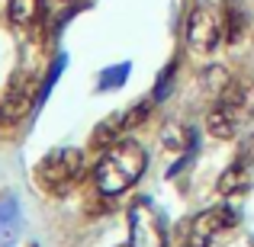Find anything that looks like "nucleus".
<instances>
[{
    "instance_id": "1",
    "label": "nucleus",
    "mask_w": 254,
    "mask_h": 247,
    "mask_svg": "<svg viewBox=\"0 0 254 247\" xmlns=\"http://www.w3.org/2000/svg\"><path fill=\"white\" fill-rule=\"evenodd\" d=\"M145 167H148V154H145L142 145L132 142V138H119V142L106 145L103 157L93 167V183L103 196H119V193L138 183Z\"/></svg>"
},
{
    "instance_id": "2",
    "label": "nucleus",
    "mask_w": 254,
    "mask_h": 247,
    "mask_svg": "<svg viewBox=\"0 0 254 247\" xmlns=\"http://www.w3.org/2000/svg\"><path fill=\"white\" fill-rule=\"evenodd\" d=\"M251 122H254V84L229 81L206 116V129H209V135L225 142V138H235Z\"/></svg>"
},
{
    "instance_id": "3",
    "label": "nucleus",
    "mask_w": 254,
    "mask_h": 247,
    "mask_svg": "<svg viewBox=\"0 0 254 247\" xmlns=\"http://www.w3.org/2000/svg\"><path fill=\"white\" fill-rule=\"evenodd\" d=\"M84 177V151L77 148H58L49 151L36 164V183L49 196H68Z\"/></svg>"
},
{
    "instance_id": "4",
    "label": "nucleus",
    "mask_w": 254,
    "mask_h": 247,
    "mask_svg": "<svg viewBox=\"0 0 254 247\" xmlns=\"http://www.w3.org/2000/svg\"><path fill=\"white\" fill-rule=\"evenodd\" d=\"M171 238L168 218L151 199L138 196L129 205V247H164Z\"/></svg>"
},
{
    "instance_id": "5",
    "label": "nucleus",
    "mask_w": 254,
    "mask_h": 247,
    "mask_svg": "<svg viewBox=\"0 0 254 247\" xmlns=\"http://www.w3.org/2000/svg\"><path fill=\"white\" fill-rule=\"evenodd\" d=\"M238 225V212L232 205H212L199 212L187 228V244L190 247H212L219 238H225Z\"/></svg>"
},
{
    "instance_id": "6",
    "label": "nucleus",
    "mask_w": 254,
    "mask_h": 247,
    "mask_svg": "<svg viewBox=\"0 0 254 247\" xmlns=\"http://www.w3.org/2000/svg\"><path fill=\"white\" fill-rule=\"evenodd\" d=\"M219 39H222V23H219V16L212 13L209 3H196L190 10V16H187V45H190V51H196V55H212Z\"/></svg>"
},
{
    "instance_id": "7",
    "label": "nucleus",
    "mask_w": 254,
    "mask_h": 247,
    "mask_svg": "<svg viewBox=\"0 0 254 247\" xmlns=\"http://www.w3.org/2000/svg\"><path fill=\"white\" fill-rule=\"evenodd\" d=\"M32 103H39V93L32 90L29 74H16L6 84L3 97H0V129H13L29 116Z\"/></svg>"
},
{
    "instance_id": "8",
    "label": "nucleus",
    "mask_w": 254,
    "mask_h": 247,
    "mask_svg": "<svg viewBox=\"0 0 254 247\" xmlns=\"http://www.w3.org/2000/svg\"><path fill=\"white\" fill-rule=\"evenodd\" d=\"M251 186H254V135L248 142H242L235 161L222 170V177H219V193L235 199V196H242V193H248Z\"/></svg>"
},
{
    "instance_id": "9",
    "label": "nucleus",
    "mask_w": 254,
    "mask_h": 247,
    "mask_svg": "<svg viewBox=\"0 0 254 247\" xmlns=\"http://www.w3.org/2000/svg\"><path fill=\"white\" fill-rule=\"evenodd\" d=\"M19 228H23V212L13 193L0 196V247H13L19 241Z\"/></svg>"
},
{
    "instance_id": "10",
    "label": "nucleus",
    "mask_w": 254,
    "mask_h": 247,
    "mask_svg": "<svg viewBox=\"0 0 254 247\" xmlns=\"http://www.w3.org/2000/svg\"><path fill=\"white\" fill-rule=\"evenodd\" d=\"M245 29H248V13L242 10V3L229 0V6H225V39H229L232 45L242 42Z\"/></svg>"
},
{
    "instance_id": "11",
    "label": "nucleus",
    "mask_w": 254,
    "mask_h": 247,
    "mask_svg": "<svg viewBox=\"0 0 254 247\" xmlns=\"http://www.w3.org/2000/svg\"><path fill=\"white\" fill-rule=\"evenodd\" d=\"M39 10H42V0H10V23L26 29L39 19Z\"/></svg>"
},
{
    "instance_id": "12",
    "label": "nucleus",
    "mask_w": 254,
    "mask_h": 247,
    "mask_svg": "<svg viewBox=\"0 0 254 247\" xmlns=\"http://www.w3.org/2000/svg\"><path fill=\"white\" fill-rule=\"evenodd\" d=\"M119 132H126L123 129V116H110L106 122L97 125V132H93V145H113V142H119Z\"/></svg>"
},
{
    "instance_id": "13",
    "label": "nucleus",
    "mask_w": 254,
    "mask_h": 247,
    "mask_svg": "<svg viewBox=\"0 0 254 247\" xmlns=\"http://www.w3.org/2000/svg\"><path fill=\"white\" fill-rule=\"evenodd\" d=\"M151 106H155V99L148 97V99H142V103H135L129 112H123V129H126V132H129V129H138V125H142L145 119H148Z\"/></svg>"
},
{
    "instance_id": "14",
    "label": "nucleus",
    "mask_w": 254,
    "mask_h": 247,
    "mask_svg": "<svg viewBox=\"0 0 254 247\" xmlns=\"http://www.w3.org/2000/svg\"><path fill=\"white\" fill-rule=\"evenodd\" d=\"M129 71H132L129 61L116 64V68H106L103 74H100V90H116V87H123V81L129 77Z\"/></svg>"
},
{
    "instance_id": "15",
    "label": "nucleus",
    "mask_w": 254,
    "mask_h": 247,
    "mask_svg": "<svg viewBox=\"0 0 254 247\" xmlns=\"http://www.w3.org/2000/svg\"><path fill=\"white\" fill-rule=\"evenodd\" d=\"M174 74H177V58L168 64V68L161 71V77H158V84H155V93H151V99L155 103H161V99H168V93H171V87H174Z\"/></svg>"
},
{
    "instance_id": "16",
    "label": "nucleus",
    "mask_w": 254,
    "mask_h": 247,
    "mask_svg": "<svg viewBox=\"0 0 254 247\" xmlns=\"http://www.w3.org/2000/svg\"><path fill=\"white\" fill-rule=\"evenodd\" d=\"M64 64H68V58H64V55H58V58H55V64L49 68V74H45L42 87H39V103H45V97H49V90L58 84V74L64 71Z\"/></svg>"
},
{
    "instance_id": "17",
    "label": "nucleus",
    "mask_w": 254,
    "mask_h": 247,
    "mask_svg": "<svg viewBox=\"0 0 254 247\" xmlns=\"http://www.w3.org/2000/svg\"><path fill=\"white\" fill-rule=\"evenodd\" d=\"M164 247H190V244H187V238H184V241H180V238H168Z\"/></svg>"
},
{
    "instance_id": "18",
    "label": "nucleus",
    "mask_w": 254,
    "mask_h": 247,
    "mask_svg": "<svg viewBox=\"0 0 254 247\" xmlns=\"http://www.w3.org/2000/svg\"><path fill=\"white\" fill-rule=\"evenodd\" d=\"M126 247H129V244H126Z\"/></svg>"
}]
</instances>
